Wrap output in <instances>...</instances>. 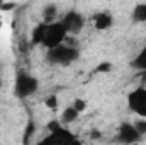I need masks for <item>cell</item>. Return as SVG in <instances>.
<instances>
[{
  "instance_id": "cell-22",
  "label": "cell",
  "mask_w": 146,
  "mask_h": 145,
  "mask_svg": "<svg viewBox=\"0 0 146 145\" xmlns=\"http://www.w3.org/2000/svg\"><path fill=\"white\" fill-rule=\"evenodd\" d=\"M70 145H83V144H82V142H80L78 138H75V140H73V142H72Z\"/></svg>"
},
{
  "instance_id": "cell-15",
  "label": "cell",
  "mask_w": 146,
  "mask_h": 145,
  "mask_svg": "<svg viewBox=\"0 0 146 145\" xmlns=\"http://www.w3.org/2000/svg\"><path fill=\"white\" fill-rule=\"evenodd\" d=\"M44 104H46V108H49L51 111H56L58 106H60V101H58V96H48L46 97V101H44Z\"/></svg>"
},
{
  "instance_id": "cell-4",
  "label": "cell",
  "mask_w": 146,
  "mask_h": 145,
  "mask_svg": "<svg viewBox=\"0 0 146 145\" xmlns=\"http://www.w3.org/2000/svg\"><path fill=\"white\" fill-rule=\"evenodd\" d=\"M127 106L133 113L146 119V87H138L127 96Z\"/></svg>"
},
{
  "instance_id": "cell-11",
  "label": "cell",
  "mask_w": 146,
  "mask_h": 145,
  "mask_svg": "<svg viewBox=\"0 0 146 145\" xmlns=\"http://www.w3.org/2000/svg\"><path fill=\"white\" fill-rule=\"evenodd\" d=\"M78 114L80 113L73 108V106H68V108L63 109V113H61V121L63 123H73V121H76Z\"/></svg>"
},
{
  "instance_id": "cell-13",
  "label": "cell",
  "mask_w": 146,
  "mask_h": 145,
  "mask_svg": "<svg viewBox=\"0 0 146 145\" xmlns=\"http://www.w3.org/2000/svg\"><path fill=\"white\" fill-rule=\"evenodd\" d=\"M133 67L138 70H145L146 72V46L136 55V58L133 60Z\"/></svg>"
},
{
  "instance_id": "cell-10",
  "label": "cell",
  "mask_w": 146,
  "mask_h": 145,
  "mask_svg": "<svg viewBox=\"0 0 146 145\" xmlns=\"http://www.w3.org/2000/svg\"><path fill=\"white\" fill-rule=\"evenodd\" d=\"M46 29H48V24H44V22L37 24L31 34V44H42V39L46 36Z\"/></svg>"
},
{
  "instance_id": "cell-14",
  "label": "cell",
  "mask_w": 146,
  "mask_h": 145,
  "mask_svg": "<svg viewBox=\"0 0 146 145\" xmlns=\"http://www.w3.org/2000/svg\"><path fill=\"white\" fill-rule=\"evenodd\" d=\"M133 126H134V130L138 132V135H139V137H145V135H146V119H145V118L136 119V121L133 123Z\"/></svg>"
},
{
  "instance_id": "cell-6",
  "label": "cell",
  "mask_w": 146,
  "mask_h": 145,
  "mask_svg": "<svg viewBox=\"0 0 146 145\" xmlns=\"http://www.w3.org/2000/svg\"><path fill=\"white\" fill-rule=\"evenodd\" d=\"M60 22L63 24L66 34H73V36H76V34L83 29V26H85V17H83L80 12L72 10V12H68Z\"/></svg>"
},
{
  "instance_id": "cell-9",
  "label": "cell",
  "mask_w": 146,
  "mask_h": 145,
  "mask_svg": "<svg viewBox=\"0 0 146 145\" xmlns=\"http://www.w3.org/2000/svg\"><path fill=\"white\" fill-rule=\"evenodd\" d=\"M56 15H58V7L54 3H48L42 9V22L44 24H53L56 22Z\"/></svg>"
},
{
  "instance_id": "cell-20",
  "label": "cell",
  "mask_w": 146,
  "mask_h": 145,
  "mask_svg": "<svg viewBox=\"0 0 146 145\" xmlns=\"http://www.w3.org/2000/svg\"><path fill=\"white\" fill-rule=\"evenodd\" d=\"M110 68H112V63H109V62L97 65V72H110Z\"/></svg>"
},
{
  "instance_id": "cell-8",
  "label": "cell",
  "mask_w": 146,
  "mask_h": 145,
  "mask_svg": "<svg viewBox=\"0 0 146 145\" xmlns=\"http://www.w3.org/2000/svg\"><path fill=\"white\" fill-rule=\"evenodd\" d=\"M112 22H114V17L110 12H99L94 15V24H95V29H99V31L109 29Z\"/></svg>"
},
{
  "instance_id": "cell-21",
  "label": "cell",
  "mask_w": 146,
  "mask_h": 145,
  "mask_svg": "<svg viewBox=\"0 0 146 145\" xmlns=\"http://www.w3.org/2000/svg\"><path fill=\"white\" fill-rule=\"evenodd\" d=\"M100 137H102V132H97V130L92 132V138H94V140H97V138H100Z\"/></svg>"
},
{
  "instance_id": "cell-5",
  "label": "cell",
  "mask_w": 146,
  "mask_h": 145,
  "mask_svg": "<svg viewBox=\"0 0 146 145\" xmlns=\"http://www.w3.org/2000/svg\"><path fill=\"white\" fill-rule=\"evenodd\" d=\"M76 137L73 135L72 132L65 126H61L56 132L48 133V137H44L42 140H39L36 145H70Z\"/></svg>"
},
{
  "instance_id": "cell-12",
  "label": "cell",
  "mask_w": 146,
  "mask_h": 145,
  "mask_svg": "<svg viewBox=\"0 0 146 145\" xmlns=\"http://www.w3.org/2000/svg\"><path fill=\"white\" fill-rule=\"evenodd\" d=\"M134 22H146V3H138L133 10Z\"/></svg>"
},
{
  "instance_id": "cell-17",
  "label": "cell",
  "mask_w": 146,
  "mask_h": 145,
  "mask_svg": "<svg viewBox=\"0 0 146 145\" xmlns=\"http://www.w3.org/2000/svg\"><path fill=\"white\" fill-rule=\"evenodd\" d=\"M73 108L76 109L78 113H83L85 109H87V101H83V99H80V97H76L75 101H73V104H72Z\"/></svg>"
},
{
  "instance_id": "cell-19",
  "label": "cell",
  "mask_w": 146,
  "mask_h": 145,
  "mask_svg": "<svg viewBox=\"0 0 146 145\" xmlns=\"http://www.w3.org/2000/svg\"><path fill=\"white\" fill-rule=\"evenodd\" d=\"M15 9V3L12 2H0V10L2 12H9V10H14Z\"/></svg>"
},
{
  "instance_id": "cell-16",
  "label": "cell",
  "mask_w": 146,
  "mask_h": 145,
  "mask_svg": "<svg viewBox=\"0 0 146 145\" xmlns=\"http://www.w3.org/2000/svg\"><path fill=\"white\" fill-rule=\"evenodd\" d=\"M34 130H36L34 121H29V123H27V126H26V132H24V144H29L31 137L34 135Z\"/></svg>"
},
{
  "instance_id": "cell-24",
  "label": "cell",
  "mask_w": 146,
  "mask_h": 145,
  "mask_svg": "<svg viewBox=\"0 0 146 145\" xmlns=\"http://www.w3.org/2000/svg\"><path fill=\"white\" fill-rule=\"evenodd\" d=\"M0 87H2V82H0Z\"/></svg>"
},
{
  "instance_id": "cell-7",
  "label": "cell",
  "mask_w": 146,
  "mask_h": 145,
  "mask_svg": "<svg viewBox=\"0 0 146 145\" xmlns=\"http://www.w3.org/2000/svg\"><path fill=\"white\" fill-rule=\"evenodd\" d=\"M141 137L138 135V132L134 130V126L131 123H121L119 126V132H117V142L124 145H133V144H138Z\"/></svg>"
},
{
  "instance_id": "cell-25",
  "label": "cell",
  "mask_w": 146,
  "mask_h": 145,
  "mask_svg": "<svg viewBox=\"0 0 146 145\" xmlns=\"http://www.w3.org/2000/svg\"><path fill=\"white\" fill-rule=\"evenodd\" d=\"M133 145H138V144H133Z\"/></svg>"
},
{
  "instance_id": "cell-1",
  "label": "cell",
  "mask_w": 146,
  "mask_h": 145,
  "mask_svg": "<svg viewBox=\"0 0 146 145\" xmlns=\"http://www.w3.org/2000/svg\"><path fill=\"white\" fill-rule=\"evenodd\" d=\"M78 48H73V46H66L65 43L58 48H53V50H48V62L53 63V65H70L73 63L76 58H78Z\"/></svg>"
},
{
  "instance_id": "cell-18",
  "label": "cell",
  "mask_w": 146,
  "mask_h": 145,
  "mask_svg": "<svg viewBox=\"0 0 146 145\" xmlns=\"http://www.w3.org/2000/svg\"><path fill=\"white\" fill-rule=\"evenodd\" d=\"M63 125L60 123V119H51L49 123H48V132L51 133V132H56V130H60Z\"/></svg>"
},
{
  "instance_id": "cell-3",
  "label": "cell",
  "mask_w": 146,
  "mask_h": 145,
  "mask_svg": "<svg viewBox=\"0 0 146 145\" xmlns=\"http://www.w3.org/2000/svg\"><path fill=\"white\" fill-rule=\"evenodd\" d=\"M39 87L36 77L29 75V73H19L15 79V96L19 99H26L29 96H33Z\"/></svg>"
},
{
  "instance_id": "cell-23",
  "label": "cell",
  "mask_w": 146,
  "mask_h": 145,
  "mask_svg": "<svg viewBox=\"0 0 146 145\" xmlns=\"http://www.w3.org/2000/svg\"><path fill=\"white\" fill-rule=\"evenodd\" d=\"M2 28H3V22H2V21H0V31H2Z\"/></svg>"
},
{
  "instance_id": "cell-2",
  "label": "cell",
  "mask_w": 146,
  "mask_h": 145,
  "mask_svg": "<svg viewBox=\"0 0 146 145\" xmlns=\"http://www.w3.org/2000/svg\"><path fill=\"white\" fill-rule=\"evenodd\" d=\"M66 31L63 28L61 22H53V24H48V29H46V36L42 39V46H46L48 50H53V48H58L65 43L66 39Z\"/></svg>"
}]
</instances>
